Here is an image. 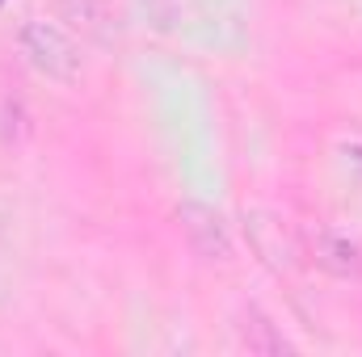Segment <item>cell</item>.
Segmentation results:
<instances>
[{
  "label": "cell",
  "instance_id": "obj_3",
  "mask_svg": "<svg viewBox=\"0 0 362 357\" xmlns=\"http://www.w3.org/2000/svg\"><path fill=\"white\" fill-rule=\"evenodd\" d=\"M181 227L189 231V240H194V248H198L202 257L223 261V257L232 253V244H228V236H223V227H219V214H211L206 206H181Z\"/></svg>",
  "mask_w": 362,
  "mask_h": 357
},
{
  "label": "cell",
  "instance_id": "obj_4",
  "mask_svg": "<svg viewBox=\"0 0 362 357\" xmlns=\"http://www.w3.org/2000/svg\"><path fill=\"white\" fill-rule=\"evenodd\" d=\"M354 156H358V160H362V152H354Z\"/></svg>",
  "mask_w": 362,
  "mask_h": 357
},
{
  "label": "cell",
  "instance_id": "obj_2",
  "mask_svg": "<svg viewBox=\"0 0 362 357\" xmlns=\"http://www.w3.org/2000/svg\"><path fill=\"white\" fill-rule=\"evenodd\" d=\"M308 253L312 261L333 273V277H358L362 273V248L350 244L346 236H333V231H312L308 236Z\"/></svg>",
  "mask_w": 362,
  "mask_h": 357
},
{
  "label": "cell",
  "instance_id": "obj_5",
  "mask_svg": "<svg viewBox=\"0 0 362 357\" xmlns=\"http://www.w3.org/2000/svg\"><path fill=\"white\" fill-rule=\"evenodd\" d=\"M0 4H4V0H0Z\"/></svg>",
  "mask_w": 362,
  "mask_h": 357
},
{
  "label": "cell",
  "instance_id": "obj_1",
  "mask_svg": "<svg viewBox=\"0 0 362 357\" xmlns=\"http://www.w3.org/2000/svg\"><path fill=\"white\" fill-rule=\"evenodd\" d=\"M21 51L51 80H76L81 76V51H76V42L64 30H55L51 21H25Z\"/></svg>",
  "mask_w": 362,
  "mask_h": 357
}]
</instances>
